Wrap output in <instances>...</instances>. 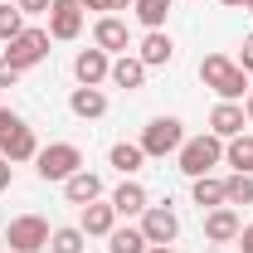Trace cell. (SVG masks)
<instances>
[{"label":"cell","instance_id":"obj_1","mask_svg":"<svg viewBox=\"0 0 253 253\" xmlns=\"http://www.w3.org/2000/svg\"><path fill=\"white\" fill-rule=\"evenodd\" d=\"M200 83H205V88H214L224 102H239V97H249V73H244L234 59H224V54L200 59Z\"/></svg>","mask_w":253,"mask_h":253},{"label":"cell","instance_id":"obj_2","mask_svg":"<svg viewBox=\"0 0 253 253\" xmlns=\"http://www.w3.org/2000/svg\"><path fill=\"white\" fill-rule=\"evenodd\" d=\"M175 156H180V170H185L190 180H200V175H210V170L224 161V141L214 136V131H205V136H190Z\"/></svg>","mask_w":253,"mask_h":253},{"label":"cell","instance_id":"obj_3","mask_svg":"<svg viewBox=\"0 0 253 253\" xmlns=\"http://www.w3.org/2000/svg\"><path fill=\"white\" fill-rule=\"evenodd\" d=\"M185 146V126L175 122V117H151L146 131H141V151L146 161H166L170 151H180Z\"/></svg>","mask_w":253,"mask_h":253},{"label":"cell","instance_id":"obj_4","mask_svg":"<svg viewBox=\"0 0 253 253\" xmlns=\"http://www.w3.org/2000/svg\"><path fill=\"white\" fill-rule=\"evenodd\" d=\"M34 170H39V180H68L73 170H83V151L73 141H54L34 156Z\"/></svg>","mask_w":253,"mask_h":253},{"label":"cell","instance_id":"obj_5","mask_svg":"<svg viewBox=\"0 0 253 253\" xmlns=\"http://www.w3.org/2000/svg\"><path fill=\"white\" fill-rule=\"evenodd\" d=\"M5 244H10V253H39V249H49V224L39 214H20L5 229Z\"/></svg>","mask_w":253,"mask_h":253},{"label":"cell","instance_id":"obj_6","mask_svg":"<svg viewBox=\"0 0 253 253\" xmlns=\"http://www.w3.org/2000/svg\"><path fill=\"white\" fill-rule=\"evenodd\" d=\"M5 59L15 63L20 73L34 68V63H44V59H49V30H25V34H15V39L5 44Z\"/></svg>","mask_w":253,"mask_h":253},{"label":"cell","instance_id":"obj_7","mask_svg":"<svg viewBox=\"0 0 253 253\" xmlns=\"http://www.w3.org/2000/svg\"><path fill=\"white\" fill-rule=\"evenodd\" d=\"M83 0H49V39H78Z\"/></svg>","mask_w":253,"mask_h":253},{"label":"cell","instance_id":"obj_8","mask_svg":"<svg viewBox=\"0 0 253 253\" xmlns=\"http://www.w3.org/2000/svg\"><path fill=\"white\" fill-rule=\"evenodd\" d=\"M141 234H146V244H175V234H180L175 210H166V205H146V214H141Z\"/></svg>","mask_w":253,"mask_h":253},{"label":"cell","instance_id":"obj_9","mask_svg":"<svg viewBox=\"0 0 253 253\" xmlns=\"http://www.w3.org/2000/svg\"><path fill=\"white\" fill-rule=\"evenodd\" d=\"M239 229H244V224H239V210H234V205H219V210L205 214V239H210V244H234Z\"/></svg>","mask_w":253,"mask_h":253},{"label":"cell","instance_id":"obj_10","mask_svg":"<svg viewBox=\"0 0 253 253\" xmlns=\"http://www.w3.org/2000/svg\"><path fill=\"white\" fill-rule=\"evenodd\" d=\"M73 73H78V88H97V83L112 73V59L93 44V49H83V54L73 59Z\"/></svg>","mask_w":253,"mask_h":253},{"label":"cell","instance_id":"obj_11","mask_svg":"<svg viewBox=\"0 0 253 253\" xmlns=\"http://www.w3.org/2000/svg\"><path fill=\"white\" fill-rule=\"evenodd\" d=\"M244 126H249V117H244V107H239V102H219V107L210 112V131H214L219 141H234Z\"/></svg>","mask_w":253,"mask_h":253},{"label":"cell","instance_id":"obj_12","mask_svg":"<svg viewBox=\"0 0 253 253\" xmlns=\"http://www.w3.org/2000/svg\"><path fill=\"white\" fill-rule=\"evenodd\" d=\"M78 229H83L88 239H107V234L117 229V210H112V200H107V205H97V200H93V205H83Z\"/></svg>","mask_w":253,"mask_h":253},{"label":"cell","instance_id":"obj_13","mask_svg":"<svg viewBox=\"0 0 253 253\" xmlns=\"http://www.w3.org/2000/svg\"><path fill=\"white\" fill-rule=\"evenodd\" d=\"M93 44L102 49V54H126V25L117 20V15H102L93 25Z\"/></svg>","mask_w":253,"mask_h":253},{"label":"cell","instance_id":"obj_14","mask_svg":"<svg viewBox=\"0 0 253 253\" xmlns=\"http://www.w3.org/2000/svg\"><path fill=\"white\" fill-rule=\"evenodd\" d=\"M136 59L146 63V68H161V63H170V59H175V44H170V34H166V30H146L141 49H136Z\"/></svg>","mask_w":253,"mask_h":253},{"label":"cell","instance_id":"obj_15","mask_svg":"<svg viewBox=\"0 0 253 253\" xmlns=\"http://www.w3.org/2000/svg\"><path fill=\"white\" fill-rule=\"evenodd\" d=\"M68 112H73V117H83V122H97V117L107 112V93H102V88H73Z\"/></svg>","mask_w":253,"mask_h":253},{"label":"cell","instance_id":"obj_16","mask_svg":"<svg viewBox=\"0 0 253 253\" xmlns=\"http://www.w3.org/2000/svg\"><path fill=\"white\" fill-rule=\"evenodd\" d=\"M63 195H68V205H93L97 195H102V180H97L93 170H73L63 180Z\"/></svg>","mask_w":253,"mask_h":253},{"label":"cell","instance_id":"obj_17","mask_svg":"<svg viewBox=\"0 0 253 253\" xmlns=\"http://www.w3.org/2000/svg\"><path fill=\"white\" fill-rule=\"evenodd\" d=\"M0 156H5V161H34V156H39L34 131H30V126H15V131L0 141Z\"/></svg>","mask_w":253,"mask_h":253},{"label":"cell","instance_id":"obj_18","mask_svg":"<svg viewBox=\"0 0 253 253\" xmlns=\"http://www.w3.org/2000/svg\"><path fill=\"white\" fill-rule=\"evenodd\" d=\"M107 78H112L117 88H126V93H131V88H141V83H146V63L136 59V54H122V59L112 63V73H107Z\"/></svg>","mask_w":253,"mask_h":253},{"label":"cell","instance_id":"obj_19","mask_svg":"<svg viewBox=\"0 0 253 253\" xmlns=\"http://www.w3.org/2000/svg\"><path fill=\"white\" fill-rule=\"evenodd\" d=\"M112 210L126 214V219H131V214H146V190L136 185V180H122V185L112 190Z\"/></svg>","mask_w":253,"mask_h":253},{"label":"cell","instance_id":"obj_20","mask_svg":"<svg viewBox=\"0 0 253 253\" xmlns=\"http://www.w3.org/2000/svg\"><path fill=\"white\" fill-rule=\"evenodd\" d=\"M224 161H229L239 175H253V136H249V131H239V136L224 146Z\"/></svg>","mask_w":253,"mask_h":253},{"label":"cell","instance_id":"obj_21","mask_svg":"<svg viewBox=\"0 0 253 253\" xmlns=\"http://www.w3.org/2000/svg\"><path fill=\"white\" fill-rule=\"evenodd\" d=\"M112 166H117L122 175H136V170L146 166V151H141V141H117V146H112Z\"/></svg>","mask_w":253,"mask_h":253},{"label":"cell","instance_id":"obj_22","mask_svg":"<svg viewBox=\"0 0 253 253\" xmlns=\"http://www.w3.org/2000/svg\"><path fill=\"white\" fill-rule=\"evenodd\" d=\"M170 5H175V0H136L131 10H136V20H141L146 30H161V25L170 20Z\"/></svg>","mask_w":253,"mask_h":253},{"label":"cell","instance_id":"obj_23","mask_svg":"<svg viewBox=\"0 0 253 253\" xmlns=\"http://www.w3.org/2000/svg\"><path fill=\"white\" fill-rule=\"evenodd\" d=\"M83 239H88V234H83L78 224H68V229H54V234H49V253H83V249H88Z\"/></svg>","mask_w":253,"mask_h":253},{"label":"cell","instance_id":"obj_24","mask_svg":"<svg viewBox=\"0 0 253 253\" xmlns=\"http://www.w3.org/2000/svg\"><path fill=\"white\" fill-rule=\"evenodd\" d=\"M107 249L112 253H146L151 244H146L141 229H112V234H107Z\"/></svg>","mask_w":253,"mask_h":253},{"label":"cell","instance_id":"obj_25","mask_svg":"<svg viewBox=\"0 0 253 253\" xmlns=\"http://www.w3.org/2000/svg\"><path fill=\"white\" fill-rule=\"evenodd\" d=\"M195 205H200V210H219L224 205V180L200 175V180H195Z\"/></svg>","mask_w":253,"mask_h":253},{"label":"cell","instance_id":"obj_26","mask_svg":"<svg viewBox=\"0 0 253 253\" xmlns=\"http://www.w3.org/2000/svg\"><path fill=\"white\" fill-rule=\"evenodd\" d=\"M224 205H253V175H229L224 180Z\"/></svg>","mask_w":253,"mask_h":253},{"label":"cell","instance_id":"obj_27","mask_svg":"<svg viewBox=\"0 0 253 253\" xmlns=\"http://www.w3.org/2000/svg\"><path fill=\"white\" fill-rule=\"evenodd\" d=\"M15 34H25V15H20V5H15V0H5V5H0V39L10 44Z\"/></svg>","mask_w":253,"mask_h":253},{"label":"cell","instance_id":"obj_28","mask_svg":"<svg viewBox=\"0 0 253 253\" xmlns=\"http://www.w3.org/2000/svg\"><path fill=\"white\" fill-rule=\"evenodd\" d=\"M15 83H20V68H15V63L0 54V88H15Z\"/></svg>","mask_w":253,"mask_h":253},{"label":"cell","instance_id":"obj_29","mask_svg":"<svg viewBox=\"0 0 253 253\" xmlns=\"http://www.w3.org/2000/svg\"><path fill=\"white\" fill-rule=\"evenodd\" d=\"M239 68L253 73V34H244V44H239Z\"/></svg>","mask_w":253,"mask_h":253},{"label":"cell","instance_id":"obj_30","mask_svg":"<svg viewBox=\"0 0 253 253\" xmlns=\"http://www.w3.org/2000/svg\"><path fill=\"white\" fill-rule=\"evenodd\" d=\"M15 126H25V122H20V117H15L10 107H0V141H5V136H10Z\"/></svg>","mask_w":253,"mask_h":253},{"label":"cell","instance_id":"obj_31","mask_svg":"<svg viewBox=\"0 0 253 253\" xmlns=\"http://www.w3.org/2000/svg\"><path fill=\"white\" fill-rule=\"evenodd\" d=\"M20 15H49V0H15Z\"/></svg>","mask_w":253,"mask_h":253},{"label":"cell","instance_id":"obj_32","mask_svg":"<svg viewBox=\"0 0 253 253\" xmlns=\"http://www.w3.org/2000/svg\"><path fill=\"white\" fill-rule=\"evenodd\" d=\"M239 253H253V224L239 229Z\"/></svg>","mask_w":253,"mask_h":253},{"label":"cell","instance_id":"obj_33","mask_svg":"<svg viewBox=\"0 0 253 253\" xmlns=\"http://www.w3.org/2000/svg\"><path fill=\"white\" fill-rule=\"evenodd\" d=\"M0 190H10V161H0Z\"/></svg>","mask_w":253,"mask_h":253},{"label":"cell","instance_id":"obj_34","mask_svg":"<svg viewBox=\"0 0 253 253\" xmlns=\"http://www.w3.org/2000/svg\"><path fill=\"white\" fill-rule=\"evenodd\" d=\"M136 0H107V10H131Z\"/></svg>","mask_w":253,"mask_h":253},{"label":"cell","instance_id":"obj_35","mask_svg":"<svg viewBox=\"0 0 253 253\" xmlns=\"http://www.w3.org/2000/svg\"><path fill=\"white\" fill-rule=\"evenodd\" d=\"M83 10H107V0H83Z\"/></svg>","mask_w":253,"mask_h":253},{"label":"cell","instance_id":"obj_36","mask_svg":"<svg viewBox=\"0 0 253 253\" xmlns=\"http://www.w3.org/2000/svg\"><path fill=\"white\" fill-rule=\"evenodd\" d=\"M244 117H249V122H253V93L244 97Z\"/></svg>","mask_w":253,"mask_h":253},{"label":"cell","instance_id":"obj_37","mask_svg":"<svg viewBox=\"0 0 253 253\" xmlns=\"http://www.w3.org/2000/svg\"><path fill=\"white\" fill-rule=\"evenodd\" d=\"M146 253H175V249H170V244H151Z\"/></svg>","mask_w":253,"mask_h":253},{"label":"cell","instance_id":"obj_38","mask_svg":"<svg viewBox=\"0 0 253 253\" xmlns=\"http://www.w3.org/2000/svg\"><path fill=\"white\" fill-rule=\"evenodd\" d=\"M219 5H229V10H239V5H244V0H219Z\"/></svg>","mask_w":253,"mask_h":253},{"label":"cell","instance_id":"obj_39","mask_svg":"<svg viewBox=\"0 0 253 253\" xmlns=\"http://www.w3.org/2000/svg\"><path fill=\"white\" fill-rule=\"evenodd\" d=\"M244 10H253V0H244Z\"/></svg>","mask_w":253,"mask_h":253},{"label":"cell","instance_id":"obj_40","mask_svg":"<svg viewBox=\"0 0 253 253\" xmlns=\"http://www.w3.org/2000/svg\"><path fill=\"white\" fill-rule=\"evenodd\" d=\"M249 93H253V83H249Z\"/></svg>","mask_w":253,"mask_h":253},{"label":"cell","instance_id":"obj_41","mask_svg":"<svg viewBox=\"0 0 253 253\" xmlns=\"http://www.w3.org/2000/svg\"><path fill=\"white\" fill-rule=\"evenodd\" d=\"M0 5H5V0H0Z\"/></svg>","mask_w":253,"mask_h":253},{"label":"cell","instance_id":"obj_42","mask_svg":"<svg viewBox=\"0 0 253 253\" xmlns=\"http://www.w3.org/2000/svg\"><path fill=\"white\" fill-rule=\"evenodd\" d=\"M0 161H5V156H0Z\"/></svg>","mask_w":253,"mask_h":253}]
</instances>
